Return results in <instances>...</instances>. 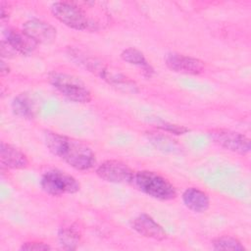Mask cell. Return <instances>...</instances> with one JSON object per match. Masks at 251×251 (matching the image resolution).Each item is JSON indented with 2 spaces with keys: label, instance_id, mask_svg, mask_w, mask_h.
I'll return each instance as SVG.
<instances>
[{
  "label": "cell",
  "instance_id": "5bb4252c",
  "mask_svg": "<svg viewBox=\"0 0 251 251\" xmlns=\"http://www.w3.org/2000/svg\"><path fill=\"white\" fill-rule=\"evenodd\" d=\"M11 106L13 113L22 119L31 120L37 115V104L27 93H21L17 95L13 99Z\"/></svg>",
  "mask_w": 251,
  "mask_h": 251
},
{
  "label": "cell",
  "instance_id": "ffe728a7",
  "mask_svg": "<svg viewBox=\"0 0 251 251\" xmlns=\"http://www.w3.org/2000/svg\"><path fill=\"white\" fill-rule=\"evenodd\" d=\"M0 50H1V56L2 58H13L17 53L14 51V49L9 45V43L3 39L1 41V46H0Z\"/></svg>",
  "mask_w": 251,
  "mask_h": 251
},
{
  "label": "cell",
  "instance_id": "7402d4cb",
  "mask_svg": "<svg viewBox=\"0 0 251 251\" xmlns=\"http://www.w3.org/2000/svg\"><path fill=\"white\" fill-rule=\"evenodd\" d=\"M0 72L2 75H5L7 74L10 73V67L8 66V64H6L4 61L1 62V67H0Z\"/></svg>",
  "mask_w": 251,
  "mask_h": 251
},
{
  "label": "cell",
  "instance_id": "7c38bea8",
  "mask_svg": "<svg viewBox=\"0 0 251 251\" xmlns=\"http://www.w3.org/2000/svg\"><path fill=\"white\" fill-rule=\"evenodd\" d=\"M5 40L17 54L23 56L32 54L38 45L23 29L20 30L18 28H9L6 31Z\"/></svg>",
  "mask_w": 251,
  "mask_h": 251
},
{
  "label": "cell",
  "instance_id": "d6986e66",
  "mask_svg": "<svg viewBox=\"0 0 251 251\" xmlns=\"http://www.w3.org/2000/svg\"><path fill=\"white\" fill-rule=\"evenodd\" d=\"M20 249L25 251H45V250H50L51 247L49 244L41 241H28V242L23 243Z\"/></svg>",
  "mask_w": 251,
  "mask_h": 251
},
{
  "label": "cell",
  "instance_id": "7a4b0ae2",
  "mask_svg": "<svg viewBox=\"0 0 251 251\" xmlns=\"http://www.w3.org/2000/svg\"><path fill=\"white\" fill-rule=\"evenodd\" d=\"M131 184L142 193L161 201L176 197V187L163 176L151 171L134 172Z\"/></svg>",
  "mask_w": 251,
  "mask_h": 251
},
{
  "label": "cell",
  "instance_id": "44dd1931",
  "mask_svg": "<svg viewBox=\"0 0 251 251\" xmlns=\"http://www.w3.org/2000/svg\"><path fill=\"white\" fill-rule=\"evenodd\" d=\"M0 11H1V19L4 20L5 18H8L10 15V7L8 3L1 2L0 3Z\"/></svg>",
  "mask_w": 251,
  "mask_h": 251
},
{
  "label": "cell",
  "instance_id": "5b68a950",
  "mask_svg": "<svg viewBox=\"0 0 251 251\" xmlns=\"http://www.w3.org/2000/svg\"><path fill=\"white\" fill-rule=\"evenodd\" d=\"M51 12L59 22L70 28L85 30L90 25L85 12L75 2H55L51 6Z\"/></svg>",
  "mask_w": 251,
  "mask_h": 251
},
{
  "label": "cell",
  "instance_id": "52a82bcc",
  "mask_svg": "<svg viewBox=\"0 0 251 251\" xmlns=\"http://www.w3.org/2000/svg\"><path fill=\"white\" fill-rule=\"evenodd\" d=\"M96 175L107 182L131 183L134 172L122 161L106 160L97 167Z\"/></svg>",
  "mask_w": 251,
  "mask_h": 251
},
{
  "label": "cell",
  "instance_id": "e0dca14e",
  "mask_svg": "<svg viewBox=\"0 0 251 251\" xmlns=\"http://www.w3.org/2000/svg\"><path fill=\"white\" fill-rule=\"evenodd\" d=\"M215 250H244L243 244L235 237L223 235L215 238L212 242Z\"/></svg>",
  "mask_w": 251,
  "mask_h": 251
},
{
  "label": "cell",
  "instance_id": "8fae6325",
  "mask_svg": "<svg viewBox=\"0 0 251 251\" xmlns=\"http://www.w3.org/2000/svg\"><path fill=\"white\" fill-rule=\"evenodd\" d=\"M0 161L3 167L14 170L25 169L29 164L27 156L22 150L4 141L0 146Z\"/></svg>",
  "mask_w": 251,
  "mask_h": 251
},
{
  "label": "cell",
  "instance_id": "2e32d148",
  "mask_svg": "<svg viewBox=\"0 0 251 251\" xmlns=\"http://www.w3.org/2000/svg\"><path fill=\"white\" fill-rule=\"evenodd\" d=\"M81 233L78 227L75 225L65 226L59 229L58 239L61 247L66 250L76 249L80 241Z\"/></svg>",
  "mask_w": 251,
  "mask_h": 251
},
{
  "label": "cell",
  "instance_id": "9a60e30c",
  "mask_svg": "<svg viewBox=\"0 0 251 251\" xmlns=\"http://www.w3.org/2000/svg\"><path fill=\"white\" fill-rule=\"evenodd\" d=\"M121 58L130 65L141 68L142 73L146 77H151V75L154 74V69L149 64L144 54L134 47H129L123 50L121 53Z\"/></svg>",
  "mask_w": 251,
  "mask_h": 251
},
{
  "label": "cell",
  "instance_id": "277c9868",
  "mask_svg": "<svg viewBox=\"0 0 251 251\" xmlns=\"http://www.w3.org/2000/svg\"><path fill=\"white\" fill-rule=\"evenodd\" d=\"M40 186L51 196L74 194L80 189V184L75 177L60 170L45 172L40 179Z\"/></svg>",
  "mask_w": 251,
  "mask_h": 251
},
{
  "label": "cell",
  "instance_id": "ac0fdd59",
  "mask_svg": "<svg viewBox=\"0 0 251 251\" xmlns=\"http://www.w3.org/2000/svg\"><path fill=\"white\" fill-rule=\"evenodd\" d=\"M158 126L163 129L166 130L170 133H174V134H184L187 131H189V128L183 126H178V125H175V124H171V123H167V122H161L160 124H158Z\"/></svg>",
  "mask_w": 251,
  "mask_h": 251
},
{
  "label": "cell",
  "instance_id": "9c48e42d",
  "mask_svg": "<svg viewBox=\"0 0 251 251\" xmlns=\"http://www.w3.org/2000/svg\"><path fill=\"white\" fill-rule=\"evenodd\" d=\"M35 43L50 44L56 40V28L42 20L30 19L23 24L22 28Z\"/></svg>",
  "mask_w": 251,
  "mask_h": 251
},
{
  "label": "cell",
  "instance_id": "8992f818",
  "mask_svg": "<svg viewBox=\"0 0 251 251\" xmlns=\"http://www.w3.org/2000/svg\"><path fill=\"white\" fill-rule=\"evenodd\" d=\"M208 135L213 142L233 153L246 155L250 152V139L240 132L229 129L216 128L210 130Z\"/></svg>",
  "mask_w": 251,
  "mask_h": 251
},
{
  "label": "cell",
  "instance_id": "6da1fadb",
  "mask_svg": "<svg viewBox=\"0 0 251 251\" xmlns=\"http://www.w3.org/2000/svg\"><path fill=\"white\" fill-rule=\"evenodd\" d=\"M44 142L49 151L77 171H88L96 164L93 150L84 142L75 138L46 130Z\"/></svg>",
  "mask_w": 251,
  "mask_h": 251
},
{
  "label": "cell",
  "instance_id": "3957f363",
  "mask_svg": "<svg viewBox=\"0 0 251 251\" xmlns=\"http://www.w3.org/2000/svg\"><path fill=\"white\" fill-rule=\"evenodd\" d=\"M49 82L67 99L80 104L89 103L92 94L86 84L77 76L62 72H53L49 75Z\"/></svg>",
  "mask_w": 251,
  "mask_h": 251
},
{
  "label": "cell",
  "instance_id": "4fadbf2b",
  "mask_svg": "<svg viewBox=\"0 0 251 251\" xmlns=\"http://www.w3.org/2000/svg\"><path fill=\"white\" fill-rule=\"evenodd\" d=\"M181 198L184 206L194 213H204L210 207L209 195L197 187L186 188Z\"/></svg>",
  "mask_w": 251,
  "mask_h": 251
},
{
  "label": "cell",
  "instance_id": "30bf717a",
  "mask_svg": "<svg viewBox=\"0 0 251 251\" xmlns=\"http://www.w3.org/2000/svg\"><path fill=\"white\" fill-rule=\"evenodd\" d=\"M131 227L140 235L158 241L165 240L168 235L163 226L147 214H140L131 221Z\"/></svg>",
  "mask_w": 251,
  "mask_h": 251
},
{
  "label": "cell",
  "instance_id": "ba28073f",
  "mask_svg": "<svg viewBox=\"0 0 251 251\" xmlns=\"http://www.w3.org/2000/svg\"><path fill=\"white\" fill-rule=\"evenodd\" d=\"M165 64L173 72L185 75H200L205 71V63L202 60L176 52L168 53L165 56Z\"/></svg>",
  "mask_w": 251,
  "mask_h": 251
}]
</instances>
